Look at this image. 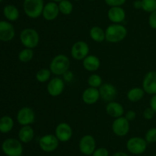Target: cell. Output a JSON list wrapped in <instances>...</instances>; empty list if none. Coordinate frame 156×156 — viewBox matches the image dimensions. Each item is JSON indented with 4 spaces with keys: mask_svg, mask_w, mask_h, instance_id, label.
<instances>
[{
    "mask_svg": "<svg viewBox=\"0 0 156 156\" xmlns=\"http://www.w3.org/2000/svg\"><path fill=\"white\" fill-rule=\"evenodd\" d=\"M111 156H129L127 153L124 152V151H117L114 154H113Z\"/></svg>",
    "mask_w": 156,
    "mask_h": 156,
    "instance_id": "41",
    "label": "cell"
},
{
    "mask_svg": "<svg viewBox=\"0 0 156 156\" xmlns=\"http://www.w3.org/2000/svg\"><path fill=\"white\" fill-rule=\"evenodd\" d=\"M155 112L151 107H148V108H146L144 110L143 116L144 119H147V120H150V119H152L155 116Z\"/></svg>",
    "mask_w": 156,
    "mask_h": 156,
    "instance_id": "35",
    "label": "cell"
},
{
    "mask_svg": "<svg viewBox=\"0 0 156 156\" xmlns=\"http://www.w3.org/2000/svg\"><path fill=\"white\" fill-rule=\"evenodd\" d=\"M44 7V0H24L23 3L24 13L30 18H37L42 15Z\"/></svg>",
    "mask_w": 156,
    "mask_h": 156,
    "instance_id": "5",
    "label": "cell"
},
{
    "mask_svg": "<svg viewBox=\"0 0 156 156\" xmlns=\"http://www.w3.org/2000/svg\"><path fill=\"white\" fill-rule=\"evenodd\" d=\"M154 156H156V154H155V155H154Z\"/></svg>",
    "mask_w": 156,
    "mask_h": 156,
    "instance_id": "46",
    "label": "cell"
},
{
    "mask_svg": "<svg viewBox=\"0 0 156 156\" xmlns=\"http://www.w3.org/2000/svg\"><path fill=\"white\" fill-rule=\"evenodd\" d=\"M143 89L145 93L150 95L156 94V71L152 70L145 75L143 80Z\"/></svg>",
    "mask_w": 156,
    "mask_h": 156,
    "instance_id": "15",
    "label": "cell"
},
{
    "mask_svg": "<svg viewBox=\"0 0 156 156\" xmlns=\"http://www.w3.org/2000/svg\"><path fill=\"white\" fill-rule=\"evenodd\" d=\"M64 89H65V81L63 79L58 76L50 80L47 87L49 94L54 97L62 94Z\"/></svg>",
    "mask_w": 156,
    "mask_h": 156,
    "instance_id": "13",
    "label": "cell"
},
{
    "mask_svg": "<svg viewBox=\"0 0 156 156\" xmlns=\"http://www.w3.org/2000/svg\"><path fill=\"white\" fill-rule=\"evenodd\" d=\"M15 30L13 24L8 21H0V41L7 42L15 38Z\"/></svg>",
    "mask_w": 156,
    "mask_h": 156,
    "instance_id": "16",
    "label": "cell"
},
{
    "mask_svg": "<svg viewBox=\"0 0 156 156\" xmlns=\"http://www.w3.org/2000/svg\"><path fill=\"white\" fill-rule=\"evenodd\" d=\"M99 93L100 96L104 101L111 102L114 101L117 95V90L115 86L110 83H105L99 87Z\"/></svg>",
    "mask_w": 156,
    "mask_h": 156,
    "instance_id": "14",
    "label": "cell"
},
{
    "mask_svg": "<svg viewBox=\"0 0 156 156\" xmlns=\"http://www.w3.org/2000/svg\"><path fill=\"white\" fill-rule=\"evenodd\" d=\"M145 139L147 142V143H155L156 142V128H149L146 133Z\"/></svg>",
    "mask_w": 156,
    "mask_h": 156,
    "instance_id": "32",
    "label": "cell"
},
{
    "mask_svg": "<svg viewBox=\"0 0 156 156\" xmlns=\"http://www.w3.org/2000/svg\"><path fill=\"white\" fill-rule=\"evenodd\" d=\"M90 48L88 44L84 41H79L74 43L71 48V55L76 61H83L88 55Z\"/></svg>",
    "mask_w": 156,
    "mask_h": 156,
    "instance_id": "10",
    "label": "cell"
},
{
    "mask_svg": "<svg viewBox=\"0 0 156 156\" xmlns=\"http://www.w3.org/2000/svg\"><path fill=\"white\" fill-rule=\"evenodd\" d=\"M142 9L146 12L156 11V0H142Z\"/></svg>",
    "mask_w": 156,
    "mask_h": 156,
    "instance_id": "31",
    "label": "cell"
},
{
    "mask_svg": "<svg viewBox=\"0 0 156 156\" xmlns=\"http://www.w3.org/2000/svg\"><path fill=\"white\" fill-rule=\"evenodd\" d=\"M79 151L86 156L92 155L96 149V140L91 135H85L80 139L79 142Z\"/></svg>",
    "mask_w": 156,
    "mask_h": 156,
    "instance_id": "8",
    "label": "cell"
},
{
    "mask_svg": "<svg viewBox=\"0 0 156 156\" xmlns=\"http://www.w3.org/2000/svg\"><path fill=\"white\" fill-rule=\"evenodd\" d=\"M147 144V142L145 139L135 136V137H132L128 139L126 147L129 153L139 155V154H143L146 151Z\"/></svg>",
    "mask_w": 156,
    "mask_h": 156,
    "instance_id": "6",
    "label": "cell"
},
{
    "mask_svg": "<svg viewBox=\"0 0 156 156\" xmlns=\"http://www.w3.org/2000/svg\"><path fill=\"white\" fill-rule=\"evenodd\" d=\"M3 15L9 21H15L19 18V11L14 5H7L3 9Z\"/></svg>",
    "mask_w": 156,
    "mask_h": 156,
    "instance_id": "23",
    "label": "cell"
},
{
    "mask_svg": "<svg viewBox=\"0 0 156 156\" xmlns=\"http://www.w3.org/2000/svg\"><path fill=\"white\" fill-rule=\"evenodd\" d=\"M3 1V0H0V2H2Z\"/></svg>",
    "mask_w": 156,
    "mask_h": 156,
    "instance_id": "44",
    "label": "cell"
},
{
    "mask_svg": "<svg viewBox=\"0 0 156 156\" xmlns=\"http://www.w3.org/2000/svg\"><path fill=\"white\" fill-rule=\"evenodd\" d=\"M34 58V50L30 48H24L18 54V59L22 63L30 62Z\"/></svg>",
    "mask_w": 156,
    "mask_h": 156,
    "instance_id": "28",
    "label": "cell"
},
{
    "mask_svg": "<svg viewBox=\"0 0 156 156\" xmlns=\"http://www.w3.org/2000/svg\"><path fill=\"white\" fill-rule=\"evenodd\" d=\"M149 24L152 28L156 29V11L151 12L149 17Z\"/></svg>",
    "mask_w": 156,
    "mask_h": 156,
    "instance_id": "36",
    "label": "cell"
},
{
    "mask_svg": "<svg viewBox=\"0 0 156 156\" xmlns=\"http://www.w3.org/2000/svg\"><path fill=\"white\" fill-rule=\"evenodd\" d=\"M34 138V130L30 125H23L18 132V139L22 143H29Z\"/></svg>",
    "mask_w": 156,
    "mask_h": 156,
    "instance_id": "22",
    "label": "cell"
},
{
    "mask_svg": "<svg viewBox=\"0 0 156 156\" xmlns=\"http://www.w3.org/2000/svg\"><path fill=\"white\" fill-rule=\"evenodd\" d=\"M124 117L126 118L129 122H131V121H133L134 119H136V112L133 111V110H129V111H127L125 113Z\"/></svg>",
    "mask_w": 156,
    "mask_h": 156,
    "instance_id": "37",
    "label": "cell"
},
{
    "mask_svg": "<svg viewBox=\"0 0 156 156\" xmlns=\"http://www.w3.org/2000/svg\"><path fill=\"white\" fill-rule=\"evenodd\" d=\"M92 156H109V151L105 147H100L94 150Z\"/></svg>",
    "mask_w": 156,
    "mask_h": 156,
    "instance_id": "33",
    "label": "cell"
},
{
    "mask_svg": "<svg viewBox=\"0 0 156 156\" xmlns=\"http://www.w3.org/2000/svg\"><path fill=\"white\" fill-rule=\"evenodd\" d=\"M108 17L114 24H121L126 18V12L121 6L111 7L108 12Z\"/></svg>",
    "mask_w": 156,
    "mask_h": 156,
    "instance_id": "19",
    "label": "cell"
},
{
    "mask_svg": "<svg viewBox=\"0 0 156 156\" xmlns=\"http://www.w3.org/2000/svg\"><path fill=\"white\" fill-rule=\"evenodd\" d=\"M59 13L60 12H59L58 3L51 1L44 5L42 15L44 19L47 21H53L57 18Z\"/></svg>",
    "mask_w": 156,
    "mask_h": 156,
    "instance_id": "17",
    "label": "cell"
},
{
    "mask_svg": "<svg viewBox=\"0 0 156 156\" xmlns=\"http://www.w3.org/2000/svg\"><path fill=\"white\" fill-rule=\"evenodd\" d=\"M88 1H91V2H93V1H95V0H88Z\"/></svg>",
    "mask_w": 156,
    "mask_h": 156,
    "instance_id": "43",
    "label": "cell"
},
{
    "mask_svg": "<svg viewBox=\"0 0 156 156\" xmlns=\"http://www.w3.org/2000/svg\"><path fill=\"white\" fill-rule=\"evenodd\" d=\"M133 7L136 9H142V0H136L133 2Z\"/></svg>",
    "mask_w": 156,
    "mask_h": 156,
    "instance_id": "40",
    "label": "cell"
},
{
    "mask_svg": "<svg viewBox=\"0 0 156 156\" xmlns=\"http://www.w3.org/2000/svg\"><path fill=\"white\" fill-rule=\"evenodd\" d=\"M82 65L87 71L94 72L100 68L101 61L95 55L88 54L82 61Z\"/></svg>",
    "mask_w": 156,
    "mask_h": 156,
    "instance_id": "21",
    "label": "cell"
},
{
    "mask_svg": "<svg viewBox=\"0 0 156 156\" xmlns=\"http://www.w3.org/2000/svg\"><path fill=\"white\" fill-rule=\"evenodd\" d=\"M126 0H105V3L110 7H117L122 6L125 4Z\"/></svg>",
    "mask_w": 156,
    "mask_h": 156,
    "instance_id": "34",
    "label": "cell"
},
{
    "mask_svg": "<svg viewBox=\"0 0 156 156\" xmlns=\"http://www.w3.org/2000/svg\"><path fill=\"white\" fill-rule=\"evenodd\" d=\"M59 141L53 134H47L40 138L39 147L44 152H53L57 149L59 145Z\"/></svg>",
    "mask_w": 156,
    "mask_h": 156,
    "instance_id": "7",
    "label": "cell"
},
{
    "mask_svg": "<svg viewBox=\"0 0 156 156\" xmlns=\"http://www.w3.org/2000/svg\"><path fill=\"white\" fill-rule=\"evenodd\" d=\"M17 121L20 125H30L35 121L36 114L32 108L29 106L22 107L17 113Z\"/></svg>",
    "mask_w": 156,
    "mask_h": 156,
    "instance_id": "9",
    "label": "cell"
},
{
    "mask_svg": "<svg viewBox=\"0 0 156 156\" xmlns=\"http://www.w3.org/2000/svg\"><path fill=\"white\" fill-rule=\"evenodd\" d=\"M14 127V120L11 116H3L0 118V132L8 133Z\"/></svg>",
    "mask_w": 156,
    "mask_h": 156,
    "instance_id": "25",
    "label": "cell"
},
{
    "mask_svg": "<svg viewBox=\"0 0 156 156\" xmlns=\"http://www.w3.org/2000/svg\"><path fill=\"white\" fill-rule=\"evenodd\" d=\"M111 128H112L113 132L116 136H119V137H123L129 132L130 125H129V121L124 116H121V117L114 119Z\"/></svg>",
    "mask_w": 156,
    "mask_h": 156,
    "instance_id": "11",
    "label": "cell"
},
{
    "mask_svg": "<svg viewBox=\"0 0 156 156\" xmlns=\"http://www.w3.org/2000/svg\"><path fill=\"white\" fill-rule=\"evenodd\" d=\"M74 1H79V0H74Z\"/></svg>",
    "mask_w": 156,
    "mask_h": 156,
    "instance_id": "45",
    "label": "cell"
},
{
    "mask_svg": "<svg viewBox=\"0 0 156 156\" xmlns=\"http://www.w3.org/2000/svg\"><path fill=\"white\" fill-rule=\"evenodd\" d=\"M2 150L7 156H21L23 154L22 142L15 138H9L2 144Z\"/></svg>",
    "mask_w": 156,
    "mask_h": 156,
    "instance_id": "4",
    "label": "cell"
},
{
    "mask_svg": "<svg viewBox=\"0 0 156 156\" xmlns=\"http://www.w3.org/2000/svg\"><path fill=\"white\" fill-rule=\"evenodd\" d=\"M88 84L91 87L98 88L103 84L101 76L97 73H93V74L90 75L89 77L88 78Z\"/></svg>",
    "mask_w": 156,
    "mask_h": 156,
    "instance_id": "30",
    "label": "cell"
},
{
    "mask_svg": "<svg viewBox=\"0 0 156 156\" xmlns=\"http://www.w3.org/2000/svg\"><path fill=\"white\" fill-rule=\"evenodd\" d=\"M51 73L50 69H40L36 73V80L40 83H46L50 80Z\"/></svg>",
    "mask_w": 156,
    "mask_h": 156,
    "instance_id": "29",
    "label": "cell"
},
{
    "mask_svg": "<svg viewBox=\"0 0 156 156\" xmlns=\"http://www.w3.org/2000/svg\"><path fill=\"white\" fill-rule=\"evenodd\" d=\"M62 76H63L64 77V81H66V82H70V81L73 80V73H72L71 71H69V70L66 72Z\"/></svg>",
    "mask_w": 156,
    "mask_h": 156,
    "instance_id": "38",
    "label": "cell"
},
{
    "mask_svg": "<svg viewBox=\"0 0 156 156\" xmlns=\"http://www.w3.org/2000/svg\"><path fill=\"white\" fill-rule=\"evenodd\" d=\"M101 98L99 90L94 87H88L83 91L82 95V101L87 105L95 104Z\"/></svg>",
    "mask_w": 156,
    "mask_h": 156,
    "instance_id": "18",
    "label": "cell"
},
{
    "mask_svg": "<svg viewBox=\"0 0 156 156\" xmlns=\"http://www.w3.org/2000/svg\"><path fill=\"white\" fill-rule=\"evenodd\" d=\"M20 41L22 45L27 48L34 49L37 47L40 42L39 33L35 29L27 28L21 31Z\"/></svg>",
    "mask_w": 156,
    "mask_h": 156,
    "instance_id": "3",
    "label": "cell"
},
{
    "mask_svg": "<svg viewBox=\"0 0 156 156\" xmlns=\"http://www.w3.org/2000/svg\"><path fill=\"white\" fill-rule=\"evenodd\" d=\"M54 135L60 142H69L73 137V128L69 124L66 122H60L56 125Z\"/></svg>",
    "mask_w": 156,
    "mask_h": 156,
    "instance_id": "12",
    "label": "cell"
},
{
    "mask_svg": "<svg viewBox=\"0 0 156 156\" xmlns=\"http://www.w3.org/2000/svg\"><path fill=\"white\" fill-rule=\"evenodd\" d=\"M60 13L64 15H69L73 12V5L69 0H62L58 3Z\"/></svg>",
    "mask_w": 156,
    "mask_h": 156,
    "instance_id": "27",
    "label": "cell"
},
{
    "mask_svg": "<svg viewBox=\"0 0 156 156\" xmlns=\"http://www.w3.org/2000/svg\"><path fill=\"white\" fill-rule=\"evenodd\" d=\"M90 37L94 41L98 43L103 42L105 40V31L99 26H94L90 29Z\"/></svg>",
    "mask_w": 156,
    "mask_h": 156,
    "instance_id": "26",
    "label": "cell"
},
{
    "mask_svg": "<svg viewBox=\"0 0 156 156\" xmlns=\"http://www.w3.org/2000/svg\"><path fill=\"white\" fill-rule=\"evenodd\" d=\"M52 2H56V3H59V2H61V1H62V0H51Z\"/></svg>",
    "mask_w": 156,
    "mask_h": 156,
    "instance_id": "42",
    "label": "cell"
},
{
    "mask_svg": "<svg viewBox=\"0 0 156 156\" xmlns=\"http://www.w3.org/2000/svg\"><path fill=\"white\" fill-rule=\"evenodd\" d=\"M70 67L69 58L65 54H58L52 59L50 64V70L56 76H62L67 72Z\"/></svg>",
    "mask_w": 156,
    "mask_h": 156,
    "instance_id": "2",
    "label": "cell"
},
{
    "mask_svg": "<svg viewBox=\"0 0 156 156\" xmlns=\"http://www.w3.org/2000/svg\"><path fill=\"white\" fill-rule=\"evenodd\" d=\"M127 29L122 24H111L105 29V40L109 43H119L125 39Z\"/></svg>",
    "mask_w": 156,
    "mask_h": 156,
    "instance_id": "1",
    "label": "cell"
},
{
    "mask_svg": "<svg viewBox=\"0 0 156 156\" xmlns=\"http://www.w3.org/2000/svg\"><path fill=\"white\" fill-rule=\"evenodd\" d=\"M145 95V91L140 87H133L127 92L126 97L130 102H136L141 100Z\"/></svg>",
    "mask_w": 156,
    "mask_h": 156,
    "instance_id": "24",
    "label": "cell"
},
{
    "mask_svg": "<svg viewBox=\"0 0 156 156\" xmlns=\"http://www.w3.org/2000/svg\"><path fill=\"white\" fill-rule=\"evenodd\" d=\"M150 107L156 113V94L152 95L150 99Z\"/></svg>",
    "mask_w": 156,
    "mask_h": 156,
    "instance_id": "39",
    "label": "cell"
},
{
    "mask_svg": "<svg viewBox=\"0 0 156 156\" xmlns=\"http://www.w3.org/2000/svg\"><path fill=\"white\" fill-rule=\"evenodd\" d=\"M106 113L111 117L117 119V118L123 116L124 114V108L123 105L120 102L111 101L109 102L106 106Z\"/></svg>",
    "mask_w": 156,
    "mask_h": 156,
    "instance_id": "20",
    "label": "cell"
}]
</instances>
